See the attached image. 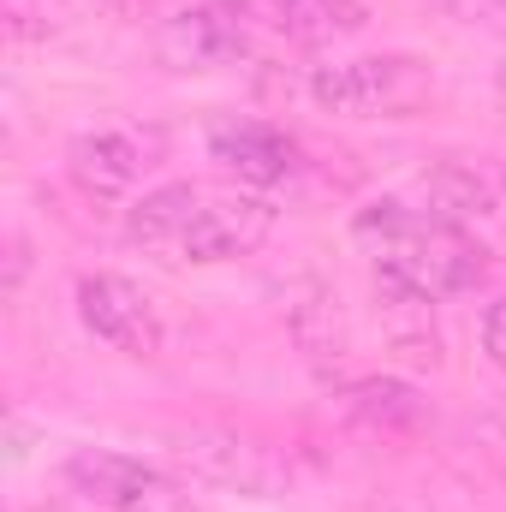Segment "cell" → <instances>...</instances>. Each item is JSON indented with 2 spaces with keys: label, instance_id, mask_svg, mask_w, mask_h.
Listing matches in <instances>:
<instances>
[{
  "label": "cell",
  "instance_id": "6da1fadb",
  "mask_svg": "<svg viewBox=\"0 0 506 512\" xmlns=\"http://www.w3.org/2000/svg\"><path fill=\"white\" fill-rule=\"evenodd\" d=\"M352 233L370 251L376 292L387 304H441V298L477 292L489 280V256L411 197L370 203Z\"/></svg>",
  "mask_w": 506,
  "mask_h": 512
},
{
  "label": "cell",
  "instance_id": "7a4b0ae2",
  "mask_svg": "<svg viewBox=\"0 0 506 512\" xmlns=\"http://www.w3.org/2000/svg\"><path fill=\"white\" fill-rule=\"evenodd\" d=\"M310 96L346 120H411L435 96V66L417 54H358L316 66Z\"/></svg>",
  "mask_w": 506,
  "mask_h": 512
},
{
  "label": "cell",
  "instance_id": "3957f363",
  "mask_svg": "<svg viewBox=\"0 0 506 512\" xmlns=\"http://www.w3.org/2000/svg\"><path fill=\"white\" fill-rule=\"evenodd\" d=\"M411 203H423L435 221L465 233L489 262H506V161L453 155V161H441L417 179Z\"/></svg>",
  "mask_w": 506,
  "mask_h": 512
},
{
  "label": "cell",
  "instance_id": "277c9868",
  "mask_svg": "<svg viewBox=\"0 0 506 512\" xmlns=\"http://www.w3.org/2000/svg\"><path fill=\"white\" fill-rule=\"evenodd\" d=\"M66 477L84 501L108 512H197V495L185 483H173L167 471L126 459V453H102V447H84L66 459Z\"/></svg>",
  "mask_w": 506,
  "mask_h": 512
},
{
  "label": "cell",
  "instance_id": "5b68a950",
  "mask_svg": "<svg viewBox=\"0 0 506 512\" xmlns=\"http://www.w3.org/2000/svg\"><path fill=\"white\" fill-rule=\"evenodd\" d=\"M161 161H167V131L161 126H96L72 137V149H66V173L78 179L84 197H126Z\"/></svg>",
  "mask_w": 506,
  "mask_h": 512
},
{
  "label": "cell",
  "instance_id": "8992f818",
  "mask_svg": "<svg viewBox=\"0 0 506 512\" xmlns=\"http://www.w3.org/2000/svg\"><path fill=\"white\" fill-rule=\"evenodd\" d=\"M78 316L96 340H108L114 352L126 358H155L167 346V328H161V310L149 304L143 286H131L120 274H84L78 280Z\"/></svg>",
  "mask_w": 506,
  "mask_h": 512
},
{
  "label": "cell",
  "instance_id": "52a82bcc",
  "mask_svg": "<svg viewBox=\"0 0 506 512\" xmlns=\"http://www.w3.org/2000/svg\"><path fill=\"white\" fill-rule=\"evenodd\" d=\"M251 48V24L239 18L233 0H209V6H185L155 30V54L173 72H215L233 66Z\"/></svg>",
  "mask_w": 506,
  "mask_h": 512
},
{
  "label": "cell",
  "instance_id": "ba28073f",
  "mask_svg": "<svg viewBox=\"0 0 506 512\" xmlns=\"http://www.w3.org/2000/svg\"><path fill=\"white\" fill-rule=\"evenodd\" d=\"M268 233H274V203L239 197V191H209L197 221L179 239V256L185 262H239V256L262 251Z\"/></svg>",
  "mask_w": 506,
  "mask_h": 512
},
{
  "label": "cell",
  "instance_id": "9c48e42d",
  "mask_svg": "<svg viewBox=\"0 0 506 512\" xmlns=\"http://www.w3.org/2000/svg\"><path fill=\"white\" fill-rule=\"evenodd\" d=\"M239 18L280 42H298V48H328V42H346L370 24V6L364 0H233Z\"/></svg>",
  "mask_w": 506,
  "mask_h": 512
},
{
  "label": "cell",
  "instance_id": "30bf717a",
  "mask_svg": "<svg viewBox=\"0 0 506 512\" xmlns=\"http://www.w3.org/2000/svg\"><path fill=\"white\" fill-rule=\"evenodd\" d=\"M209 149L227 173H239L245 185H280L298 167V143L286 131L262 126V120H221L209 131Z\"/></svg>",
  "mask_w": 506,
  "mask_h": 512
},
{
  "label": "cell",
  "instance_id": "8fae6325",
  "mask_svg": "<svg viewBox=\"0 0 506 512\" xmlns=\"http://www.w3.org/2000/svg\"><path fill=\"white\" fill-rule=\"evenodd\" d=\"M203 197H209L203 185H161V191H149L143 203L126 209V239L143 245V251L179 256V239H185V227L197 221Z\"/></svg>",
  "mask_w": 506,
  "mask_h": 512
},
{
  "label": "cell",
  "instance_id": "7c38bea8",
  "mask_svg": "<svg viewBox=\"0 0 506 512\" xmlns=\"http://www.w3.org/2000/svg\"><path fill=\"white\" fill-rule=\"evenodd\" d=\"M185 459H197L209 477L239 483V489H274L280 483V465H262V447H245V441H197V447H185Z\"/></svg>",
  "mask_w": 506,
  "mask_h": 512
},
{
  "label": "cell",
  "instance_id": "4fadbf2b",
  "mask_svg": "<svg viewBox=\"0 0 506 512\" xmlns=\"http://www.w3.org/2000/svg\"><path fill=\"white\" fill-rule=\"evenodd\" d=\"M346 411L358 423H370V429H411V423H423V399L405 382H358L346 393Z\"/></svg>",
  "mask_w": 506,
  "mask_h": 512
},
{
  "label": "cell",
  "instance_id": "5bb4252c",
  "mask_svg": "<svg viewBox=\"0 0 506 512\" xmlns=\"http://www.w3.org/2000/svg\"><path fill=\"white\" fill-rule=\"evenodd\" d=\"M453 18H465V24H483V30H495L506 36V0H441Z\"/></svg>",
  "mask_w": 506,
  "mask_h": 512
},
{
  "label": "cell",
  "instance_id": "9a60e30c",
  "mask_svg": "<svg viewBox=\"0 0 506 512\" xmlns=\"http://www.w3.org/2000/svg\"><path fill=\"white\" fill-rule=\"evenodd\" d=\"M483 352H489V364L506 370V292L483 310Z\"/></svg>",
  "mask_w": 506,
  "mask_h": 512
},
{
  "label": "cell",
  "instance_id": "2e32d148",
  "mask_svg": "<svg viewBox=\"0 0 506 512\" xmlns=\"http://www.w3.org/2000/svg\"><path fill=\"white\" fill-rule=\"evenodd\" d=\"M489 429H495V435H501V441H506V399H501V405H495V411H489Z\"/></svg>",
  "mask_w": 506,
  "mask_h": 512
}]
</instances>
